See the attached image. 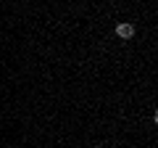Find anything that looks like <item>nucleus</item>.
Returning a JSON list of instances; mask_svg holds the SVG:
<instances>
[{
	"mask_svg": "<svg viewBox=\"0 0 158 148\" xmlns=\"http://www.w3.org/2000/svg\"><path fill=\"white\" fill-rule=\"evenodd\" d=\"M116 34L121 37V40L135 37V24H132V21H118V24H116Z\"/></svg>",
	"mask_w": 158,
	"mask_h": 148,
	"instance_id": "nucleus-1",
	"label": "nucleus"
}]
</instances>
